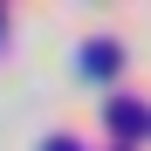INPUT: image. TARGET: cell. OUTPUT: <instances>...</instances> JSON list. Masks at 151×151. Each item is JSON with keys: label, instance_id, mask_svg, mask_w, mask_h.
Returning a JSON list of instances; mask_svg holds the SVG:
<instances>
[{"label": "cell", "instance_id": "obj_1", "mask_svg": "<svg viewBox=\"0 0 151 151\" xmlns=\"http://www.w3.org/2000/svg\"><path fill=\"white\" fill-rule=\"evenodd\" d=\"M110 131H117V137L151 131V103H137V96H117V103H110Z\"/></svg>", "mask_w": 151, "mask_h": 151}, {"label": "cell", "instance_id": "obj_3", "mask_svg": "<svg viewBox=\"0 0 151 151\" xmlns=\"http://www.w3.org/2000/svg\"><path fill=\"white\" fill-rule=\"evenodd\" d=\"M48 151H83V144H76V137H55V144H48Z\"/></svg>", "mask_w": 151, "mask_h": 151}, {"label": "cell", "instance_id": "obj_2", "mask_svg": "<svg viewBox=\"0 0 151 151\" xmlns=\"http://www.w3.org/2000/svg\"><path fill=\"white\" fill-rule=\"evenodd\" d=\"M117 62H124L117 41H89V48H83V69H89V76H117Z\"/></svg>", "mask_w": 151, "mask_h": 151}]
</instances>
